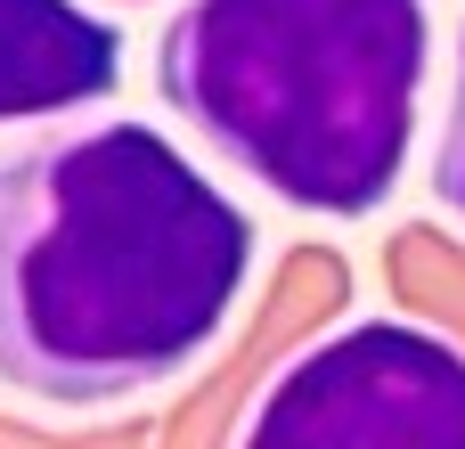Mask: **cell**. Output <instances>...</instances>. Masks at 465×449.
Here are the masks:
<instances>
[{"label": "cell", "instance_id": "cell-5", "mask_svg": "<svg viewBox=\"0 0 465 449\" xmlns=\"http://www.w3.org/2000/svg\"><path fill=\"white\" fill-rule=\"evenodd\" d=\"M433 205L465 229V25L458 57H450V98H441V131H433Z\"/></svg>", "mask_w": 465, "mask_h": 449}, {"label": "cell", "instance_id": "cell-1", "mask_svg": "<svg viewBox=\"0 0 465 449\" xmlns=\"http://www.w3.org/2000/svg\"><path fill=\"white\" fill-rule=\"evenodd\" d=\"M253 245V213L155 123H33L0 147V393L98 417L180 384L229 335Z\"/></svg>", "mask_w": 465, "mask_h": 449}, {"label": "cell", "instance_id": "cell-4", "mask_svg": "<svg viewBox=\"0 0 465 449\" xmlns=\"http://www.w3.org/2000/svg\"><path fill=\"white\" fill-rule=\"evenodd\" d=\"M123 82V33L82 0H0V123H57Z\"/></svg>", "mask_w": 465, "mask_h": 449}, {"label": "cell", "instance_id": "cell-2", "mask_svg": "<svg viewBox=\"0 0 465 449\" xmlns=\"http://www.w3.org/2000/svg\"><path fill=\"white\" fill-rule=\"evenodd\" d=\"M433 74L425 0H180L155 41L163 106L294 213H376Z\"/></svg>", "mask_w": 465, "mask_h": 449}, {"label": "cell", "instance_id": "cell-3", "mask_svg": "<svg viewBox=\"0 0 465 449\" xmlns=\"http://www.w3.org/2000/svg\"><path fill=\"white\" fill-rule=\"evenodd\" d=\"M237 449H465V344L343 319L262 384Z\"/></svg>", "mask_w": 465, "mask_h": 449}]
</instances>
